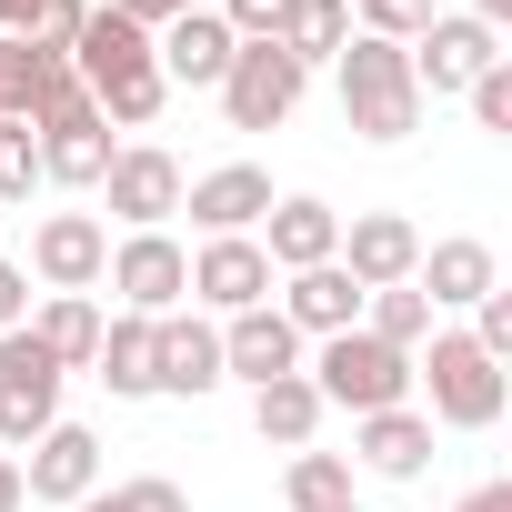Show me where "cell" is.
I'll return each mask as SVG.
<instances>
[{"mask_svg":"<svg viewBox=\"0 0 512 512\" xmlns=\"http://www.w3.org/2000/svg\"><path fill=\"white\" fill-rule=\"evenodd\" d=\"M332 262H342L362 292H392V282H412V262H422V231H412L402 211H352Z\"/></svg>","mask_w":512,"mask_h":512,"instance_id":"obj_12","label":"cell"},{"mask_svg":"<svg viewBox=\"0 0 512 512\" xmlns=\"http://www.w3.org/2000/svg\"><path fill=\"white\" fill-rule=\"evenodd\" d=\"M342 512H362V502H342Z\"/></svg>","mask_w":512,"mask_h":512,"instance_id":"obj_43","label":"cell"},{"mask_svg":"<svg viewBox=\"0 0 512 512\" xmlns=\"http://www.w3.org/2000/svg\"><path fill=\"white\" fill-rule=\"evenodd\" d=\"M472 342H482L492 362H512V292H482V302H472Z\"/></svg>","mask_w":512,"mask_h":512,"instance_id":"obj_35","label":"cell"},{"mask_svg":"<svg viewBox=\"0 0 512 512\" xmlns=\"http://www.w3.org/2000/svg\"><path fill=\"white\" fill-rule=\"evenodd\" d=\"M472 21H482V31H502V21H512V0H472Z\"/></svg>","mask_w":512,"mask_h":512,"instance_id":"obj_41","label":"cell"},{"mask_svg":"<svg viewBox=\"0 0 512 512\" xmlns=\"http://www.w3.org/2000/svg\"><path fill=\"white\" fill-rule=\"evenodd\" d=\"M21 322H31V272L0 262V332H21Z\"/></svg>","mask_w":512,"mask_h":512,"instance_id":"obj_38","label":"cell"},{"mask_svg":"<svg viewBox=\"0 0 512 512\" xmlns=\"http://www.w3.org/2000/svg\"><path fill=\"white\" fill-rule=\"evenodd\" d=\"M302 382L322 392V412H352V422H362V412L412 402V352H392V342H372V332H332Z\"/></svg>","mask_w":512,"mask_h":512,"instance_id":"obj_2","label":"cell"},{"mask_svg":"<svg viewBox=\"0 0 512 512\" xmlns=\"http://www.w3.org/2000/svg\"><path fill=\"white\" fill-rule=\"evenodd\" d=\"M161 101H171L161 61H151V71H131V81H111V91H91V111H101V121H121V131H151V121H161Z\"/></svg>","mask_w":512,"mask_h":512,"instance_id":"obj_29","label":"cell"},{"mask_svg":"<svg viewBox=\"0 0 512 512\" xmlns=\"http://www.w3.org/2000/svg\"><path fill=\"white\" fill-rule=\"evenodd\" d=\"M101 191H111V211H121V231H161V221L181 211V161H171L161 141H131V151H111V171H101Z\"/></svg>","mask_w":512,"mask_h":512,"instance_id":"obj_8","label":"cell"},{"mask_svg":"<svg viewBox=\"0 0 512 512\" xmlns=\"http://www.w3.org/2000/svg\"><path fill=\"white\" fill-rule=\"evenodd\" d=\"M302 61L282 51V41H241L231 51V71H221V111H231V131H282L292 111H302Z\"/></svg>","mask_w":512,"mask_h":512,"instance_id":"obj_5","label":"cell"},{"mask_svg":"<svg viewBox=\"0 0 512 512\" xmlns=\"http://www.w3.org/2000/svg\"><path fill=\"white\" fill-rule=\"evenodd\" d=\"M462 512H512V482H472V492H462Z\"/></svg>","mask_w":512,"mask_h":512,"instance_id":"obj_39","label":"cell"},{"mask_svg":"<svg viewBox=\"0 0 512 512\" xmlns=\"http://www.w3.org/2000/svg\"><path fill=\"white\" fill-rule=\"evenodd\" d=\"M412 382H432V412H422V422H452V432H492L502 402H512L502 362H492L472 332H432V352L412 362Z\"/></svg>","mask_w":512,"mask_h":512,"instance_id":"obj_3","label":"cell"},{"mask_svg":"<svg viewBox=\"0 0 512 512\" xmlns=\"http://www.w3.org/2000/svg\"><path fill=\"white\" fill-rule=\"evenodd\" d=\"M362 332H372V342H392V352H412V342H432V302H422L412 282L362 292Z\"/></svg>","mask_w":512,"mask_h":512,"instance_id":"obj_28","label":"cell"},{"mask_svg":"<svg viewBox=\"0 0 512 512\" xmlns=\"http://www.w3.org/2000/svg\"><path fill=\"white\" fill-rule=\"evenodd\" d=\"M71 71H81V91H111V81L151 71V31H141V21H121V11H101V0H91V21H81V41H71Z\"/></svg>","mask_w":512,"mask_h":512,"instance_id":"obj_20","label":"cell"},{"mask_svg":"<svg viewBox=\"0 0 512 512\" xmlns=\"http://www.w3.org/2000/svg\"><path fill=\"white\" fill-rule=\"evenodd\" d=\"M101 262H111V231H101L91 211H51V221L31 231V272H41L51 292H91Z\"/></svg>","mask_w":512,"mask_h":512,"instance_id":"obj_17","label":"cell"},{"mask_svg":"<svg viewBox=\"0 0 512 512\" xmlns=\"http://www.w3.org/2000/svg\"><path fill=\"white\" fill-rule=\"evenodd\" d=\"M101 282L121 292V312L161 322V312H181V302H191V251H181L171 231H121V251L101 262Z\"/></svg>","mask_w":512,"mask_h":512,"instance_id":"obj_6","label":"cell"},{"mask_svg":"<svg viewBox=\"0 0 512 512\" xmlns=\"http://www.w3.org/2000/svg\"><path fill=\"white\" fill-rule=\"evenodd\" d=\"M0 512H21V462L0 452Z\"/></svg>","mask_w":512,"mask_h":512,"instance_id":"obj_40","label":"cell"},{"mask_svg":"<svg viewBox=\"0 0 512 512\" xmlns=\"http://www.w3.org/2000/svg\"><path fill=\"white\" fill-rule=\"evenodd\" d=\"M71 512H191V492L171 472H141V482H111V492H81Z\"/></svg>","mask_w":512,"mask_h":512,"instance_id":"obj_30","label":"cell"},{"mask_svg":"<svg viewBox=\"0 0 512 512\" xmlns=\"http://www.w3.org/2000/svg\"><path fill=\"white\" fill-rule=\"evenodd\" d=\"M81 21H91V0H31V21H21V41H31V51H61V61H71Z\"/></svg>","mask_w":512,"mask_h":512,"instance_id":"obj_33","label":"cell"},{"mask_svg":"<svg viewBox=\"0 0 512 512\" xmlns=\"http://www.w3.org/2000/svg\"><path fill=\"white\" fill-rule=\"evenodd\" d=\"M412 292H422L432 312H472L482 292H502V262H492V241H472V231L432 241L422 262H412Z\"/></svg>","mask_w":512,"mask_h":512,"instance_id":"obj_15","label":"cell"},{"mask_svg":"<svg viewBox=\"0 0 512 512\" xmlns=\"http://www.w3.org/2000/svg\"><path fill=\"white\" fill-rule=\"evenodd\" d=\"M462 101H472V121H482V131H512V61H492Z\"/></svg>","mask_w":512,"mask_h":512,"instance_id":"obj_34","label":"cell"},{"mask_svg":"<svg viewBox=\"0 0 512 512\" xmlns=\"http://www.w3.org/2000/svg\"><path fill=\"white\" fill-rule=\"evenodd\" d=\"M101 11H121V21L161 31V21H181V11H211V0H101Z\"/></svg>","mask_w":512,"mask_h":512,"instance_id":"obj_37","label":"cell"},{"mask_svg":"<svg viewBox=\"0 0 512 512\" xmlns=\"http://www.w3.org/2000/svg\"><path fill=\"white\" fill-rule=\"evenodd\" d=\"M91 372H101L121 402H151V392H161V382H151V322H141V312L101 322V352H91Z\"/></svg>","mask_w":512,"mask_h":512,"instance_id":"obj_25","label":"cell"},{"mask_svg":"<svg viewBox=\"0 0 512 512\" xmlns=\"http://www.w3.org/2000/svg\"><path fill=\"white\" fill-rule=\"evenodd\" d=\"M332 251H342V211H332V201L292 191V201L262 211V262H272V272H312V262H332Z\"/></svg>","mask_w":512,"mask_h":512,"instance_id":"obj_18","label":"cell"},{"mask_svg":"<svg viewBox=\"0 0 512 512\" xmlns=\"http://www.w3.org/2000/svg\"><path fill=\"white\" fill-rule=\"evenodd\" d=\"M282 502H292V512H342V502H352V452H292Z\"/></svg>","mask_w":512,"mask_h":512,"instance_id":"obj_27","label":"cell"},{"mask_svg":"<svg viewBox=\"0 0 512 512\" xmlns=\"http://www.w3.org/2000/svg\"><path fill=\"white\" fill-rule=\"evenodd\" d=\"M181 211L201 221V241H221V231H251V221L272 211V171H262V161H221V171L181 181Z\"/></svg>","mask_w":512,"mask_h":512,"instance_id":"obj_16","label":"cell"},{"mask_svg":"<svg viewBox=\"0 0 512 512\" xmlns=\"http://www.w3.org/2000/svg\"><path fill=\"white\" fill-rule=\"evenodd\" d=\"M302 342H332V332H362V282L342 272V262H312V272H292V292L272 302Z\"/></svg>","mask_w":512,"mask_h":512,"instance_id":"obj_19","label":"cell"},{"mask_svg":"<svg viewBox=\"0 0 512 512\" xmlns=\"http://www.w3.org/2000/svg\"><path fill=\"white\" fill-rule=\"evenodd\" d=\"M332 71H342V121H352L362 141H412V131H422V91H412V61H402V41H372V31H352Z\"/></svg>","mask_w":512,"mask_h":512,"instance_id":"obj_1","label":"cell"},{"mask_svg":"<svg viewBox=\"0 0 512 512\" xmlns=\"http://www.w3.org/2000/svg\"><path fill=\"white\" fill-rule=\"evenodd\" d=\"M61 362L31 342V322L21 332H0V442H11V452H31L51 422H61Z\"/></svg>","mask_w":512,"mask_h":512,"instance_id":"obj_4","label":"cell"},{"mask_svg":"<svg viewBox=\"0 0 512 512\" xmlns=\"http://www.w3.org/2000/svg\"><path fill=\"white\" fill-rule=\"evenodd\" d=\"M21 21H31V0H0V31H11V41H21Z\"/></svg>","mask_w":512,"mask_h":512,"instance_id":"obj_42","label":"cell"},{"mask_svg":"<svg viewBox=\"0 0 512 512\" xmlns=\"http://www.w3.org/2000/svg\"><path fill=\"white\" fill-rule=\"evenodd\" d=\"M432 11H442V0H352V21H362L372 41H402V51L432 31Z\"/></svg>","mask_w":512,"mask_h":512,"instance_id":"obj_31","label":"cell"},{"mask_svg":"<svg viewBox=\"0 0 512 512\" xmlns=\"http://www.w3.org/2000/svg\"><path fill=\"white\" fill-rule=\"evenodd\" d=\"M272 41H282L302 71H312V61H342V41H352V0H282Z\"/></svg>","mask_w":512,"mask_h":512,"instance_id":"obj_22","label":"cell"},{"mask_svg":"<svg viewBox=\"0 0 512 512\" xmlns=\"http://www.w3.org/2000/svg\"><path fill=\"white\" fill-rule=\"evenodd\" d=\"M282 372H302V332L272 312V302H251V312H231L221 322V382H282Z\"/></svg>","mask_w":512,"mask_h":512,"instance_id":"obj_13","label":"cell"},{"mask_svg":"<svg viewBox=\"0 0 512 512\" xmlns=\"http://www.w3.org/2000/svg\"><path fill=\"white\" fill-rule=\"evenodd\" d=\"M251 422H262V442H282V452H312V432H322V392H312L302 372H282V382L251 392Z\"/></svg>","mask_w":512,"mask_h":512,"instance_id":"obj_23","label":"cell"},{"mask_svg":"<svg viewBox=\"0 0 512 512\" xmlns=\"http://www.w3.org/2000/svg\"><path fill=\"white\" fill-rule=\"evenodd\" d=\"M151 382H161V392H181V402L221 392V322L161 312V322H151Z\"/></svg>","mask_w":512,"mask_h":512,"instance_id":"obj_14","label":"cell"},{"mask_svg":"<svg viewBox=\"0 0 512 512\" xmlns=\"http://www.w3.org/2000/svg\"><path fill=\"white\" fill-rule=\"evenodd\" d=\"M81 492H101V432L51 422V432L21 452V502H81Z\"/></svg>","mask_w":512,"mask_h":512,"instance_id":"obj_11","label":"cell"},{"mask_svg":"<svg viewBox=\"0 0 512 512\" xmlns=\"http://www.w3.org/2000/svg\"><path fill=\"white\" fill-rule=\"evenodd\" d=\"M352 452H362L382 482H412V472L432 462V422H422L412 402H392V412H362V422H352Z\"/></svg>","mask_w":512,"mask_h":512,"instance_id":"obj_21","label":"cell"},{"mask_svg":"<svg viewBox=\"0 0 512 512\" xmlns=\"http://www.w3.org/2000/svg\"><path fill=\"white\" fill-rule=\"evenodd\" d=\"M111 171V121H71V131H41V181H71V191H101Z\"/></svg>","mask_w":512,"mask_h":512,"instance_id":"obj_24","label":"cell"},{"mask_svg":"<svg viewBox=\"0 0 512 512\" xmlns=\"http://www.w3.org/2000/svg\"><path fill=\"white\" fill-rule=\"evenodd\" d=\"M211 11L231 21V41H272V21H282V0H211Z\"/></svg>","mask_w":512,"mask_h":512,"instance_id":"obj_36","label":"cell"},{"mask_svg":"<svg viewBox=\"0 0 512 512\" xmlns=\"http://www.w3.org/2000/svg\"><path fill=\"white\" fill-rule=\"evenodd\" d=\"M31 342H41L61 372H81V362L101 352V312H91V292H51V302H41V322H31Z\"/></svg>","mask_w":512,"mask_h":512,"instance_id":"obj_26","label":"cell"},{"mask_svg":"<svg viewBox=\"0 0 512 512\" xmlns=\"http://www.w3.org/2000/svg\"><path fill=\"white\" fill-rule=\"evenodd\" d=\"M31 181H41V131L0 121V201H31Z\"/></svg>","mask_w":512,"mask_h":512,"instance_id":"obj_32","label":"cell"},{"mask_svg":"<svg viewBox=\"0 0 512 512\" xmlns=\"http://www.w3.org/2000/svg\"><path fill=\"white\" fill-rule=\"evenodd\" d=\"M402 61H412V91H422V101H452V91H472V81L502 61V31H482L472 11H432V31H422Z\"/></svg>","mask_w":512,"mask_h":512,"instance_id":"obj_7","label":"cell"},{"mask_svg":"<svg viewBox=\"0 0 512 512\" xmlns=\"http://www.w3.org/2000/svg\"><path fill=\"white\" fill-rule=\"evenodd\" d=\"M231 21L221 11H181V21H161L151 31V61H161V81L171 91H221V71H231Z\"/></svg>","mask_w":512,"mask_h":512,"instance_id":"obj_10","label":"cell"},{"mask_svg":"<svg viewBox=\"0 0 512 512\" xmlns=\"http://www.w3.org/2000/svg\"><path fill=\"white\" fill-rule=\"evenodd\" d=\"M191 302H211L221 322L251 312V302H272V262H262V241H251V231L201 241V251H191Z\"/></svg>","mask_w":512,"mask_h":512,"instance_id":"obj_9","label":"cell"}]
</instances>
